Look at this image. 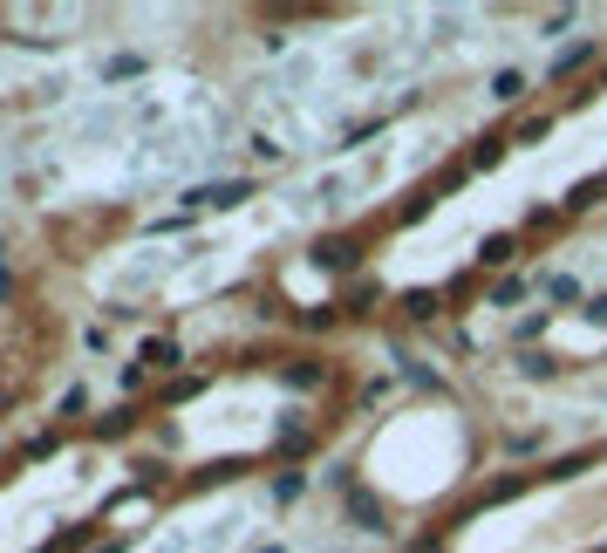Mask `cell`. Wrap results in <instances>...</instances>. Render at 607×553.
Wrapping results in <instances>:
<instances>
[{"mask_svg":"<svg viewBox=\"0 0 607 553\" xmlns=\"http://www.w3.org/2000/svg\"><path fill=\"white\" fill-rule=\"evenodd\" d=\"M512 253H519V239H512V233H492L478 260H485V267H512Z\"/></svg>","mask_w":607,"mask_h":553,"instance_id":"7a4b0ae2","label":"cell"},{"mask_svg":"<svg viewBox=\"0 0 607 553\" xmlns=\"http://www.w3.org/2000/svg\"><path fill=\"white\" fill-rule=\"evenodd\" d=\"M601 178H607V171H601Z\"/></svg>","mask_w":607,"mask_h":553,"instance_id":"30bf717a","label":"cell"},{"mask_svg":"<svg viewBox=\"0 0 607 553\" xmlns=\"http://www.w3.org/2000/svg\"><path fill=\"white\" fill-rule=\"evenodd\" d=\"M601 89H607V69H601Z\"/></svg>","mask_w":607,"mask_h":553,"instance_id":"9c48e42d","label":"cell"},{"mask_svg":"<svg viewBox=\"0 0 607 553\" xmlns=\"http://www.w3.org/2000/svg\"><path fill=\"white\" fill-rule=\"evenodd\" d=\"M355 253H362L355 239H321V246H314V260H321V267H335V274H348V267H355Z\"/></svg>","mask_w":607,"mask_h":553,"instance_id":"6da1fadb","label":"cell"},{"mask_svg":"<svg viewBox=\"0 0 607 553\" xmlns=\"http://www.w3.org/2000/svg\"><path fill=\"white\" fill-rule=\"evenodd\" d=\"M546 130H553V117H526V123H519V144H539Z\"/></svg>","mask_w":607,"mask_h":553,"instance_id":"ba28073f","label":"cell"},{"mask_svg":"<svg viewBox=\"0 0 607 553\" xmlns=\"http://www.w3.org/2000/svg\"><path fill=\"white\" fill-rule=\"evenodd\" d=\"M492 96H498V103H519V96H526V76H519V69H498V76H492Z\"/></svg>","mask_w":607,"mask_h":553,"instance_id":"277c9868","label":"cell"},{"mask_svg":"<svg viewBox=\"0 0 607 553\" xmlns=\"http://www.w3.org/2000/svg\"><path fill=\"white\" fill-rule=\"evenodd\" d=\"M144 369H178V342H144Z\"/></svg>","mask_w":607,"mask_h":553,"instance_id":"5b68a950","label":"cell"},{"mask_svg":"<svg viewBox=\"0 0 607 553\" xmlns=\"http://www.w3.org/2000/svg\"><path fill=\"white\" fill-rule=\"evenodd\" d=\"M498 158H505V144H498V137H485V144H471V151H464V171H492Z\"/></svg>","mask_w":607,"mask_h":553,"instance_id":"3957f363","label":"cell"},{"mask_svg":"<svg viewBox=\"0 0 607 553\" xmlns=\"http://www.w3.org/2000/svg\"><path fill=\"white\" fill-rule=\"evenodd\" d=\"M287 383H294V390H314V383H321V369H314V362H294V369H287Z\"/></svg>","mask_w":607,"mask_h":553,"instance_id":"52a82bcc","label":"cell"},{"mask_svg":"<svg viewBox=\"0 0 607 553\" xmlns=\"http://www.w3.org/2000/svg\"><path fill=\"white\" fill-rule=\"evenodd\" d=\"M594 62V41H580V48H567L560 62H553V76H573V69H587Z\"/></svg>","mask_w":607,"mask_h":553,"instance_id":"8992f818","label":"cell"}]
</instances>
